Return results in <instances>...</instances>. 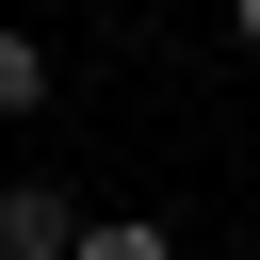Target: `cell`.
I'll return each instance as SVG.
<instances>
[{"mask_svg":"<svg viewBox=\"0 0 260 260\" xmlns=\"http://www.w3.org/2000/svg\"><path fill=\"white\" fill-rule=\"evenodd\" d=\"M81 228H98V211H81L65 179H0V260H81Z\"/></svg>","mask_w":260,"mask_h":260,"instance_id":"1","label":"cell"},{"mask_svg":"<svg viewBox=\"0 0 260 260\" xmlns=\"http://www.w3.org/2000/svg\"><path fill=\"white\" fill-rule=\"evenodd\" d=\"M0 114H49V49L32 32H0Z\"/></svg>","mask_w":260,"mask_h":260,"instance_id":"2","label":"cell"},{"mask_svg":"<svg viewBox=\"0 0 260 260\" xmlns=\"http://www.w3.org/2000/svg\"><path fill=\"white\" fill-rule=\"evenodd\" d=\"M81 260H179V244H162L146 211H98V228H81Z\"/></svg>","mask_w":260,"mask_h":260,"instance_id":"3","label":"cell"},{"mask_svg":"<svg viewBox=\"0 0 260 260\" xmlns=\"http://www.w3.org/2000/svg\"><path fill=\"white\" fill-rule=\"evenodd\" d=\"M228 32H244V49H260V0H228Z\"/></svg>","mask_w":260,"mask_h":260,"instance_id":"4","label":"cell"}]
</instances>
